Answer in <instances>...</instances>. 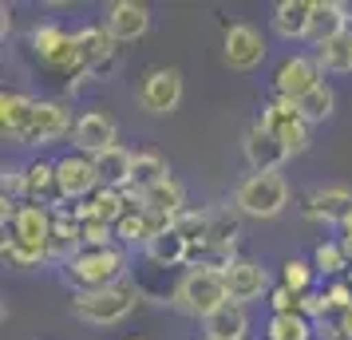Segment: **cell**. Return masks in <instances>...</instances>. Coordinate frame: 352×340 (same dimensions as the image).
Instances as JSON below:
<instances>
[{
    "instance_id": "1",
    "label": "cell",
    "mask_w": 352,
    "mask_h": 340,
    "mask_svg": "<svg viewBox=\"0 0 352 340\" xmlns=\"http://www.w3.org/2000/svg\"><path fill=\"white\" fill-rule=\"evenodd\" d=\"M139 305V289L131 281L107 285V289H91V293H72V317L96 328H111V324L127 321Z\"/></svg>"
},
{
    "instance_id": "2",
    "label": "cell",
    "mask_w": 352,
    "mask_h": 340,
    "mask_svg": "<svg viewBox=\"0 0 352 340\" xmlns=\"http://www.w3.org/2000/svg\"><path fill=\"white\" fill-rule=\"evenodd\" d=\"M127 273V253L111 245V249H83L76 261L64 265V281L76 293H91V289H107V285H119Z\"/></svg>"
},
{
    "instance_id": "3",
    "label": "cell",
    "mask_w": 352,
    "mask_h": 340,
    "mask_svg": "<svg viewBox=\"0 0 352 340\" xmlns=\"http://www.w3.org/2000/svg\"><path fill=\"white\" fill-rule=\"evenodd\" d=\"M226 301H230V293H226V273H214V269H186V273L178 277L175 293H170V305H175L178 313L202 317V321H206L210 313H218Z\"/></svg>"
},
{
    "instance_id": "4",
    "label": "cell",
    "mask_w": 352,
    "mask_h": 340,
    "mask_svg": "<svg viewBox=\"0 0 352 340\" xmlns=\"http://www.w3.org/2000/svg\"><path fill=\"white\" fill-rule=\"evenodd\" d=\"M289 206V182L281 170L245 174L234 190V210L245 218H277Z\"/></svg>"
},
{
    "instance_id": "5",
    "label": "cell",
    "mask_w": 352,
    "mask_h": 340,
    "mask_svg": "<svg viewBox=\"0 0 352 340\" xmlns=\"http://www.w3.org/2000/svg\"><path fill=\"white\" fill-rule=\"evenodd\" d=\"M32 52L36 60L44 67H52V71H76V76H87V67H83V56H80V40L67 32V28H60V24H36L32 28Z\"/></svg>"
},
{
    "instance_id": "6",
    "label": "cell",
    "mask_w": 352,
    "mask_h": 340,
    "mask_svg": "<svg viewBox=\"0 0 352 340\" xmlns=\"http://www.w3.org/2000/svg\"><path fill=\"white\" fill-rule=\"evenodd\" d=\"M261 127L270 131L289 155H301V150H309V143H313V139H309V123L301 119L297 103H289V99H273V103L261 107Z\"/></svg>"
},
{
    "instance_id": "7",
    "label": "cell",
    "mask_w": 352,
    "mask_h": 340,
    "mask_svg": "<svg viewBox=\"0 0 352 340\" xmlns=\"http://www.w3.org/2000/svg\"><path fill=\"white\" fill-rule=\"evenodd\" d=\"M182 103V71L178 67H155L139 83V107L146 115H170Z\"/></svg>"
},
{
    "instance_id": "8",
    "label": "cell",
    "mask_w": 352,
    "mask_h": 340,
    "mask_svg": "<svg viewBox=\"0 0 352 340\" xmlns=\"http://www.w3.org/2000/svg\"><path fill=\"white\" fill-rule=\"evenodd\" d=\"M56 186H60V202H83L87 194H99L103 182H99L96 159L87 155H67L56 162Z\"/></svg>"
},
{
    "instance_id": "9",
    "label": "cell",
    "mask_w": 352,
    "mask_h": 340,
    "mask_svg": "<svg viewBox=\"0 0 352 340\" xmlns=\"http://www.w3.org/2000/svg\"><path fill=\"white\" fill-rule=\"evenodd\" d=\"M317 83L324 80H320V67L313 56H285L273 71V91H277V99H289V103L305 99Z\"/></svg>"
},
{
    "instance_id": "10",
    "label": "cell",
    "mask_w": 352,
    "mask_h": 340,
    "mask_svg": "<svg viewBox=\"0 0 352 340\" xmlns=\"http://www.w3.org/2000/svg\"><path fill=\"white\" fill-rule=\"evenodd\" d=\"M72 131H76V123H72L67 103L40 99L36 111H32V123H28V131H24V139H20V146H48V143H56V139L72 135Z\"/></svg>"
},
{
    "instance_id": "11",
    "label": "cell",
    "mask_w": 352,
    "mask_h": 340,
    "mask_svg": "<svg viewBox=\"0 0 352 340\" xmlns=\"http://www.w3.org/2000/svg\"><path fill=\"white\" fill-rule=\"evenodd\" d=\"M222 56L234 71H254L265 60V36L254 24H230L222 36Z\"/></svg>"
},
{
    "instance_id": "12",
    "label": "cell",
    "mask_w": 352,
    "mask_h": 340,
    "mask_svg": "<svg viewBox=\"0 0 352 340\" xmlns=\"http://www.w3.org/2000/svg\"><path fill=\"white\" fill-rule=\"evenodd\" d=\"M72 143H76V150H80V155L99 159L103 150L119 146V127H115V119L107 111H83L80 119H76Z\"/></svg>"
},
{
    "instance_id": "13",
    "label": "cell",
    "mask_w": 352,
    "mask_h": 340,
    "mask_svg": "<svg viewBox=\"0 0 352 340\" xmlns=\"http://www.w3.org/2000/svg\"><path fill=\"white\" fill-rule=\"evenodd\" d=\"M226 293H230V301H234V305L261 301V297L270 293V273H265V265L238 258L230 269H226Z\"/></svg>"
},
{
    "instance_id": "14",
    "label": "cell",
    "mask_w": 352,
    "mask_h": 340,
    "mask_svg": "<svg viewBox=\"0 0 352 340\" xmlns=\"http://www.w3.org/2000/svg\"><path fill=\"white\" fill-rule=\"evenodd\" d=\"M103 28H107L119 44H135V40H143V36L151 32V8L139 4V0H119V4L107 8Z\"/></svg>"
},
{
    "instance_id": "15",
    "label": "cell",
    "mask_w": 352,
    "mask_h": 340,
    "mask_svg": "<svg viewBox=\"0 0 352 340\" xmlns=\"http://www.w3.org/2000/svg\"><path fill=\"white\" fill-rule=\"evenodd\" d=\"M241 150H245V162L254 166V174H261V170H281V166H285V159H293L285 146H281V143L270 135V131L261 127V119H257L254 127L245 131Z\"/></svg>"
},
{
    "instance_id": "16",
    "label": "cell",
    "mask_w": 352,
    "mask_h": 340,
    "mask_svg": "<svg viewBox=\"0 0 352 340\" xmlns=\"http://www.w3.org/2000/svg\"><path fill=\"white\" fill-rule=\"evenodd\" d=\"M76 40H80V56H83L87 76H96V71H111L115 67V60H119V40H115L107 28L91 24V28L76 32Z\"/></svg>"
},
{
    "instance_id": "17",
    "label": "cell",
    "mask_w": 352,
    "mask_h": 340,
    "mask_svg": "<svg viewBox=\"0 0 352 340\" xmlns=\"http://www.w3.org/2000/svg\"><path fill=\"white\" fill-rule=\"evenodd\" d=\"M305 214L313 222H329V226H344L352 214V190L349 186H320L309 194V206Z\"/></svg>"
},
{
    "instance_id": "18",
    "label": "cell",
    "mask_w": 352,
    "mask_h": 340,
    "mask_svg": "<svg viewBox=\"0 0 352 340\" xmlns=\"http://www.w3.org/2000/svg\"><path fill=\"white\" fill-rule=\"evenodd\" d=\"M349 32V8L340 0H313V20H309V40L324 48L329 40Z\"/></svg>"
},
{
    "instance_id": "19",
    "label": "cell",
    "mask_w": 352,
    "mask_h": 340,
    "mask_svg": "<svg viewBox=\"0 0 352 340\" xmlns=\"http://www.w3.org/2000/svg\"><path fill=\"white\" fill-rule=\"evenodd\" d=\"M166 179H170V170H166V159H162V155H155V150H143V155H135L131 186L123 190V194H127L131 206H139L146 190H155V186H159V182H166Z\"/></svg>"
},
{
    "instance_id": "20",
    "label": "cell",
    "mask_w": 352,
    "mask_h": 340,
    "mask_svg": "<svg viewBox=\"0 0 352 340\" xmlns=\"http://www.w3.org/2000/svg\"><path fill=\"white\" fill-rule=\"evenodd\" d=\"M309 20H313V0H281L270 24L281 40H309Z\"/></svg>"
},
{
    "instance_id": "21",
    "label": "cell",
    "mask_w": 352,
    "mask_h": 340,
    "mask_svg": "<svg viewBox=\"0 0 352 340\" xmlns=\"http://www.w3.org/2000/svg\"><path fill=\"white\" fill-rule=\"evenodd\" d=\"M32 111H36V99H28L24 91H4L0 95V131L4 139H24V131L32 123Z\"/></svg>"
},
{
    "instance_id": "22",
    "label": "cell",
    "mask_w": 352,
    "mask_h": 340,
    "mask_svg": "<svg viewBox=\"0 0 352 340\" xmlns=\"http://www.w3.org/2000/svg\"><path fill=\"white\" fill-rule=\"evenodd\" d=\"M206 340H245L250 332V317H245V305H234L226 301L218 313H210L206 321Z\"/></svg>"
},
{
    "instance_id": "23",
    "label": "cell",
    "mask_w": 352,
    "mask_h": 340,
    "mask_svg": "<svg viewBox=\"0 0 352 340\" xmlns=\"http://www.w3.org/2000/svg\"><path fill=\"white\" fill-rule=\"evenodd\" d=\"M139 206H143L146 214H155V218H170V222H175L178 214H186V190H182L178 179H166V182H159L155 190H146Z\"/></svg>"
},
{
    "instance_id": "24",
    "label": "cell",
    "mask_w": 352,
    "mask_h": 340,
    "mask_svg": "<svg viewBox=\"0 0 352 340\" xmlns=\"http://www.w3.org/2000/svg\"><path fill=\"white\" fill-rule=\"evenodd\" d=\"M96 170H99V182L103 190H127L131 186V170H135V155L127 146H111L96 159Z\"/></svg>"
},
{
    "instance_id": "25",
    "label": "cell",
    "mask_w": 352,
    "mask_h": 340,
    "mask_svg": "<svg viewBox=\"0 0 352 340\" xmlns=\"http://www.w3.org/2000/svg\"><path fill=\"white\" fill-rule=\"evenodd\" d=\"M143 253H146L151 261H155V265H162V269H175V265H190V242H186V238H182V234H178L175 226L162 229V234H159V238H155L151 245H146Z\"/></svg>"
},
{
    "instance_id": "26",
    "label": "cell",
    "mask_w": 352,
    "mask_h": 340,
    "mask_svg": "<svg viewBox=\"0 0 352 340\" xmlns=\"http://www.w3.org/2000/svg\"><path fill=\"white\" fill-rule=\"evenodd\" d=\"M24 194L48 206L52 198H60V186H56V162H32L24 166Z\"/></svg>"
},
{
    "instance_id": "27",
    "label": "cell",
    "mask_w": 352,
    "mask_h": 340,
    "mask_svg": "<svg viewBox=\"0 0 352 340\" xmlns=\"http://www.w3.org/2000/svg\"><path fill=\"white\" fill-rule=\"evenodd\" d=\"M317 67L320 71H333V76H344V71H352V32L336 36V40H329L324 48H317Z\"/></svg>"
},
{
    "instance_id": "28",
    "label": "cell",
    "mask_w": 352,
    "mask_h": 340,
    "mask_svg": "<svg viewBox=\"0 0 352 340\" xmlns=\"http://www.w3.org/2000/svg\"><path fill=\"white\" fill-rule=\"evenodd\" d=\"M333 107H336V91L329 83H317L305 99H297V111H301V119L309 127H313V123H324V119L333 115Z\"/></svg>"
},
{
    "instance_id": "29",
    "label": "cell",
    "mask_w": 352,
    "mask_h": 340,
    "mask_svg": "<svg viewBox=\"0 0 352 340\" xmlns=\"http://www.w3.org/2000/svg\"><path fill=\"white\" fill-rule=\"evenodd\" d=\"M238 214L230 210H214V222H210V238L206 245L210 249H222V253H234V245H238ZM198 249V245H194Z\"/></svg>"
},
{
    "instance_id": "30",
    "label": "cell",
    "mask_w": 352,
    "mask_h": 340,
    "mask_svg": "<svg viewBox=\"0 0 352 340\" xmlns=\"http://www.w3.org/2000/svg\"><path fill=\"white\" fill-rule=\"evenodd\" d=\"M210 222H214V210H186V214H178L175 218V229L190 242V249H194V245H206Z\"/></svg>"
},
{
    "instance_id": "31",
    "label": "cell",
    "mask_w": 352,
    "mask_h": 340,
    "mask_svg": "<svg viewBox=\"0 0 352 340\" xmlns=\"http://www.w3.org/2000/svg\"><path fill=\"white\" fill-rule=\"evenodd\" d=\"M270 340H309L313 337V321L301 313H285V317H270Z\"/></svg>"
},
{
    "instance_id": "32",
    "label": "cell",
    "mask_w": 352,
    "mask_h": 340,
    "mask_svg": "<svg viewBox=\"0 0 352 340\" xmlns=\"http://www.w3.org/2000/svg\"><path fill=\"white\" fill-rule=\"evenodd\" d=\"M313 261H301V258H289L285 265H281V285H285L289 293H297V297H305V293H313Z\"/></svg>"
},
{
    "instance_id": "33",
    "label": "cell",
    "mask_w": 352,
    "mask_h": 340,
    "mask_svg": "<svg viewBox=\"0 0 352 340\" xmlns=\"http://www.w3.org/2000/svg\"><path fill=\"white\" fill-rule=\"evenodd\" d=\"M313 269H317V273H340V269H349V258H344L340 242L317 245V253H313Z\"/></svg>"
},
{
    "instance_id": "34",
    "label": "cell",
    "mask_w": 352,
    "mask_h": 340,
    "mask_svg": "<svg viewBox=\"0 0 352 340\" xmlns=\"http://www.w3.org/2000/svg\"><path fill=\"white\" fill-rule=\"evenodd\" d=\"M270 305H273V317H285V313H301V297L289 293L285 285H277V289L270 293Z\"/></svg>"
},
{
    "instance_id": "35",
    "label": "cell",
    "mask_w": 352,
    "mask_h": 340,
    "mask_svg": "<svg viewBox=\"0 0 352 340\" xmlns=\"http://www.w3.org/2000/svg\"><path fill=\"white\" fill-rule=\"evenodd\" d=\"M324 313H329V297H324V293H305V297H301V317L320 321Z\"/></svg>"
},
{
    "instance_id": "36",
    "label": "cell",
    "mask_w": 352,
    "mask_h": 340,
    "mask_svg": "<svg viewBox=\"0 0 352 340\" xmlns=\"http://www.w3.org/2000/svg\"><path fill=\"white\" fill-rule=\"evenodd\" d=\"M324 297H329V308H352V285H344V281L329 285Z\"/></svg>"
},
{
    "instance_id": "37",
    "label": "cell",
    "mask_w": 352,
    "mask_h": 340,
    "mask_svg": "<svg viewBox=\"0 0 352 340\" xmlns=\"http://www.w3.org/2000/svg\"><path fill=\"white\" fill-rule=\"evenodd\" d=\"M340 249H344V258H349V269H352V242H349V238L340 242Z\"/></svg>"
},
{
    "instance_id": "38",
    "label": "cell",
    "mask_w": 352,
    "mask_h": 340,
    "mask_svg": "<svg viewBox=\"0 0 352 340\" xmlns=\"http://www.w3.org/2000/svg\"><path fill=\"white\" fill-rule=\"evenodd\" d=\"M340 229H344V238H349V242H352V214H349V222H344V226H340Z\"/></svg>"
},
{
    "instance_id": "39",
    "label": "cell",
    "mask_w": 352,
    "mask_h": 340,
    "mask_svg": "<svg viewBox=\"0 0 352 340\" xmlns=\"http://www.w3.org/2000/svg\"><path fill=\"white\" fill-rule=\"evenodd\" d=\"M131 340H139V337H131Z\"/></svg>"
}]
</instances>
